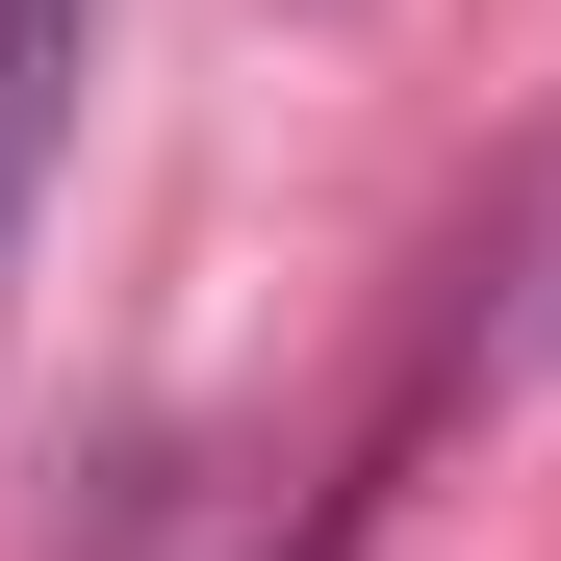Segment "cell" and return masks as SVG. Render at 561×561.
I'll use <instances>...</instances> for the list:
<instances>
[{"instance_id": "6da1fadb", "label": "cell", "mask_w": 561, "mask_h": 561, "mask_svg": "<svg viewBox=\"0 0 561 561\" xmlns=\"http://www.w3.org/2000/svg\"><path fill=\"white\" fill-rule=\"evenodd\" d=\"M77 77H103V0H0V280H26V205L77 153Z\"/></svg>"}, {"instance_id": "7a4b0ae2", "label": "cell", "mask_w": 561, "mask_h": 561, "mask_svg": "<svg viewBox=\"0 0 561 561\" xmlns=\"http://www.w3.org/2000/svg\"><path fill=\"white\" fill-rule=\"evenodd\" d=\"M307 561H332V536H307Z\"/></svg>"}]
</instances>
